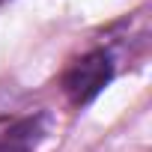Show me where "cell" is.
I'll return each mask as SVG.
<instances>
[{"label": "cell", "mask_w": 152, "mask_h": 152, "mask_svg": "<svg viewBox=\"0 0 152 152\" xmlns=\"http://www.w3.org/2000/svg\"><path fill=\"white\" fill-rule=\"evenodd\" d=\"M113 72H116L113 54L104 48H96V51L78 57L63 72V93L69 96V102L75 107H84L102 96V90L113 81Z\"/></svg>", "instance_id": "obj_1"}, {"label": "cell", "mask_w": 152, "mask_h": 152, "mask_svg": "<svg viewBox=\"0 0 152 152\" xmlns=\"http://www.w3.org/2000/svg\"><path fill=\"white\" fill-rule=\"evenodd\" d=\"M12 104V90H6V87H0V116L6 113V107Z\"/></svg>", "instance_id": "obj_3"}, {"label": "cell", "mask_w": 152, "mask_h": 152, "mask_svg": "<svg viewBox=\"0 0 152 152\" xmlns=\"http://www.w3.org/2000/svg\"><path fill=\"white\" fill-rule=\"evenodd\" d=\"M48 128H51L48 113L21 116L0 134V152H36V146L48 137Z\"/></svg>", "instance_id": "obj_2"}, {"label": "cell", "mask_w": 152, "mask_h": 152, "mask_svg": "<svg viewBox=\"0 0 152 152\" xmlns=\"http://www.w3.org/2000/svg\"><path fill=\"white\" fill-rule=\"evenodd\" d=\"M6 3H9V0H0V6H6Z\"/></svg>", "instance_id": "obj_4"}]
</instances>
